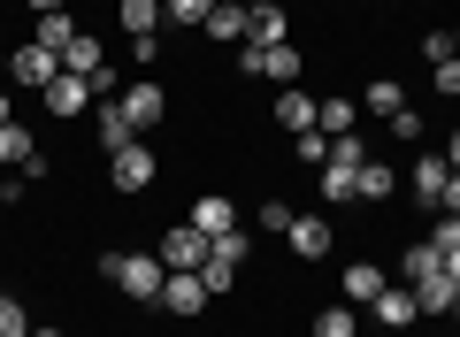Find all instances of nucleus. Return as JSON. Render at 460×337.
I'll use <instances>...</instances> for the list:
<instances>
[{
    "label": "nucleus",
    "instance_id": "nucleus-41",
    "mask_svg": "<svg viewBox=\"0 0 460 337\" xmlns=\"http://www.w3.org/2000/svg\"><path fill=\"white\" fill-rule=\"evenodd\" d=\"M31 337H62V330H54V322H47V330H39V322H31Z\"/></svg>",
    "mask_w": 460,
    "mask_h": 337
},
{
    "label": "nucleus",
    "instance_id": "nucleus-39",
    "mask_svg": "<svg viewBox=\"0 0 460 337\" xmlns=\"http://www.w3.org/2000/svg\"><path fill=\"white\" fill-rule=\"evenodd\" d=\"M445 276H453V291H460V253H445Z\"/></svg>",
    "mask_w": 460,
    "mask_h": 337
},
{
    "label": "nucleus",
    "instance_id": "nucleus-1",
    "mask_svg": "<svg viewBox=\"0 0 460 337\" xmlns=\"http://www.w3.org/2000/svg\"><path fill=\"white\" fill-rule=\"evenodd\" d=\"M100 276H108L123 299H138V306H162V284H169L162 253H100Z\"/></svg>",
    "mask_w": 460,
    "mask_h": 337
},
{
    "label": "nucleus",
    "instance_id": "nucleus-8",
    "mask_svg": "<svg viewBox=\"0 0 460 337\" xmlns=\"http://www.w3.org/2000/svg\"><path fill=\"white\" fill-rule=\"evenodd\" d=\"M292 39V8H246V47H284Z\"/></svg>",
    "mask_w": 460,
    "mask_h": 337
},
{
    "label": "nucleus",
    "instance_id": "nucleus-35",
    "mask_svg": "<svg viewBox=\"0 0 460 337\" xmlns=\"http://www.w3.org/2000/svg\"><path fill=\"white\" fill-rule=\"evenodd\" d=\"M438 215H460V169L445 177V200H438Z\"/></svg>",
    "mask_w": 460,
    "mask_h": 337
},
{
    "label": "nucleus",
    "instance_id": "nucleus-43",
    "mask_svg": "<svg viewBox=\"0 0 460 337\" xmlns=\"http://www.w3.org/2000/svg\"><path fill=\"white\" fill-rule=\"evenodd\" d=\"M453 315H460V291H453Z\"/></svg>",
    "mask_w": 460,
    "mask_h": 337
},
{
    "label": "nucleus",
    "instance_id": "nucleus-7",
    "mask_svg": "<svg viewBox=\"0 0 460 337\" xmlns=\"http://www.w3.org/2000/svg\"><path fill=\"white\" fill-rule=\"evenodd\" d=\"M208 299H215V291H208V276H199V269H169V284H162L169 315H208Z\"/></svg>",
    "mask_w": 460,
    "mask_h": 337
},
{
    "label": "nucleus",
    "instance_id": "nucleus-9",
    "mask_svg": "<svg viewBox=\"0 0 460 337\" xmlns=\"http://www.w3.org/2000/svg\"><path fill=\"white\" fill-rule=\"evenodd\" d=\"M284 245H292L299 261H323V253H330V223H323V215H292V230H284Z\"/></svg>",
    "mask_w": 460,
    "mask_h": 337
},
{
    "label": "nucleus",
    "instance_id": "nucleus-16",
    "mask_svg": "<svg viewBox=\"0 0 460 337\" xmlns=\"http://www.w3.org/2000/svg\"><path fill=\"white\" fill-rule=\"evenodd\" d=\"M314 108H323V100L299 93V84H284V93H277V123L292 130V138H299V130H314Z\"/></svg>",
    "mask_w": 460,
    "mask_h": 337
},
{
    "label": "nucleus",
    "instance_id": "nucleus-44",
    "mask_svg": "<svg viewBox=\"0 0 460 337\" xmlns=\"http://www.w3.org/2000/svg\"><path fill=\"white\" fill-rule=\"evenodd\" d=\"M453 62H460V39H453Z\"/></svg>",
    "mask_w": 460,
    "mask_h": 337
},
{
    "label": "nucleus",
    "instance_id": "nucleus-23",
    "mask_svg": "<svg viewBox=\"0 0 460 337\" xmlns=\"http://www.w3.org/2000/svg\"><path fill=\"white\" fill-rule=\"evenodd\" d=\"M429 276H445V253L429 238H407V284H429Z\"/></svg>",
    "mask_w": 460,
    "mask_h": 337
},
{
    "label": "nucleus",
    "instance_id": "nucleus-33",
    "mask_svg": "<svg viewBox=\"0 0 460 337\" xmlns=\"http://www.w3.org/2000/svg\"><path fill=\"white\" fill-rule=\"evenodd\" d=\"M261 230H277V238H284V230H292V208H284V200H261Z\"/></svg>",
    "mask_w": 460,
    "mask_h": 337
},
{
    "label": "nucleus",
    "instance_id": "nucleus-5",
    "mask_svg": "<svg viewBox=\"0 0 460 337\" xmlns=\"http://www.w3.org/2000/svg\"><path fill=\"white\" fill-rule=\"evenodd\" d=\"M115 108L131 115V130H138V138H146V130H162V123H169V93H162V84H154V77L123 84V93H115Z\"/></svg>",
    "mask_w": 460,
    "mask_h": 337
},
{
    "label": "nucleus",
    "instance_id": "nucleus-26",
    "mask_svg": "<svg viewBox=\"0 0 460 337\" xmlns=\"http://www.w3.org/2000/svg\"><path fill=\"white\" fill-rule=\"evenodd\" d=\"M314 337H361L353 306H323V315H314Z\"/></svg>",
    "mask_w": 460,
    "mask_h": 337
},
{
    "label": "nucleus",
    "instance_id": "nucleus-18",
    "mask_svg": "<svg viewBox=\"0 0 460 337\" xmlns=\"http://www.w3.org/2000/svg\"><path fill=\"white\" fill-rule=\"evenodd\" d=\"M392 192H399V169H392V161H376V154H368V161H361V200H368V208H384Z\"/></svg>",
    "mask_w": 460,
    "mask_h": 337
},
{
    "label": "nucleus",
    "instance_id": "nucleus-13",
    "mask_svg": "<svg viewBox=\"0 0 460 337\" xmlns=\"http://www.w3.org/2000/svg\"><path fill=\"white\" fill-rule=\"evenodd\" d=\"M199 31H208L215 47H246V8H238V0H215V16L199 23Z\"/></svg>",
    "mask_w": 460,
    "mask_h": 337
},
{
    "label": "nucleus",
    "instance_id": "nucleus-6",
    "mask_svg": "<svg viewBox=\"0 0 460 337\" xmlns=\"http://www.w3.org/2000/svg\"><path fill=\"white\" fill-rule=\"evenodd\" d=\"M154 253H162V269H208L215 238H208L199 223H177V230H162V245H154Z\"/></svg>",
    "mask_w": 460,
    "mask_h": 337
},
{
    "label": "nucleus",
    "instance_id": "nucleus-17",
    "mask_svg": "<svg viewBox=\"0 0 460 337\" xmlns=\"http://www.w3.org/2000/svg\"><path fill=\"white\" fill-rule=\"evenodd\" d=\"M353 123H361V108H353V100H323V108H314V130H323V138H361V130H353Z\"/></svg>",
    "mask_w": 460,
    "mask_h": 337
},
{
    "label": "nucleus",
    "instance_id": "nucleus-29",
    "mask_svg": "<svg viewBox=\"0 0 460 337\" xmlns=\"http://www.w3.org/2000/svg\"><path fill=\"white\" fill-rule=\"evenodd\" d=\"M453 39H460V31H422V47H414V54L438 69V62H453Z\"/></svg>",
    "mask_w": 460,
    "mask_h": 337
},
{
    "label": "nucleus",
    "instance_id": "nucleus-28",
    "mask_svg": "<svg viewBox=\"0 0 460 337\" xmlns=\"http://www.w3.org/2000/svg\"><path fill=\"white\" fill-rule=\"evenodd\" d=\"M330 146H338V138H323V130H299V138H292V154L307 161V169H323V161H330Z\"/></svg>",
    "mask_w": 460,
    "mask_h": 337
},
{
    "label": "nucleus",
    "instance_id": "nucleus-27",
    "mask_svg": "<svg viewBox=\"0 0 460 337\" xmlns=\"http://www.w3.org/2000/svg\"><path fill=\"white\" fill-rule=\"evenodd\" d=\"M0 337H31V315H23L16 291H0Z\"/></svg>",
    "mask_w": 460,
    "mask_h": 337
},
{
    "label": "nucleus",
    "instance_id": "nucleus-34",
    "mask_svg": "<svg viewBox=\"0 0 460 337\" xmlns=\"http://www.w3.org/2000/svg\"><path fill=\"white\" fill-rule=\"evenodd\" d=\"M429 84H438L445 100H460V62H438V69H429Z\"/></svg>",
    "mask_w": 460,
    "mask_h": 337
},
{
    "label": "nucleus",
    "instance_id": "nucleus-38",
    "mask_svg": "<svg viewBox=\"0 0 460 337\" xmlns=\"http://www.w3.org/2000/svg\"><path fill=\"white\" fill-rule=\"evenodd\" d=\"M445 161H453V169H460V130H453V138H445Z\"/></svg>",
    "mask_w": 460,
    "mask_h": 337
},
{
    "label": "nucleus",
    "instance_id": "nucleus-31",
    "mask_svg": "<svg viewBox=\"0 0 460 337\" xmlns=\"http://www.w3.org/2000/svg\"><path fill=\"white\" fill-rule=\"evenodd\" d=\"M392 138H399V146L422 138V108H399V115H392Z\"/></svg>",
    "mask_w": 460,
    "mask_h": 337
},
{
    "label": "nucleus",
    "instance_id": "nucleus-25",
    "mask_svg": "<svg viewBox=\"0 0 460 337\" xmlns=\"http://www.w3.org/2000/svg\"><path fill=\"white\" fill-rule=\"evenodd\" d=\"M169 8V23H177V31H199V23L215 16V0H162Z\"/></svg>",
    "mask_w": 460,
    "mask_h": 337
},
{
    "label": "nucleus",
    "instance_id": "nucleus-12",
    "mask_svg": "<svg viewBox=\"0 0 460 337\" xmlns=\"http://www.w3.org/2000/svg\"><path fill=\"white\" fill-rule=\"evenodd\" d=\"M445 177H453V161H445V154H414V200H422V208L445 200Z\"/></svg>",
    "mask_w": 460,
    "mask_h": 337
},
{
    "label": "nucleus",
    "instance_id": "nucleus-22",
    "mask_svg": "<svg viewBox=\"0 0 460 337\" xmlns=\"http://www.w3.org/2000/svg\"><path fill=\"white\" fill-rule=\"evenodd\" d=\"M384 291V269L376 261H353V269H345V306H368Z\"/></svg>",
    "mask_w": 460,
    "mask_h": 337
},
{
    "label": "nucleus",
    "instance_id": "nucleus-24",
    "mask_svg": "<svg viewBox=\"0 0 460 337\" xmlns=\"http://www.w3.org/2000/svg\"><path fill=\"white\" fill-rule=\"evenodd\" d=\"M39 47L69 54V47H77V16H69V8H54V16H39Z\"/></svg>",
    "mask_w": 460,
    "mask_h": 337
},
{
    "label": "nucleus",
    "instance_id": "nucleus-36",
    "mask_svg": "<svg viewBox=\"0 0 460 337\" xmlns=\"http://www.w3.org/2000/svg\"><path fill=\"white\" fill-rule=\"evenodd\" d=\"M23 200V177H0V208H16Z\"/></svg>",
    "mask_w": 460,
    "mask_h": 337
},
{
    "label": "nucleus",
    "instance_id": "nucleus-10",
    "mask_svg": "<svg viewBox=\"0 0 460 337\" xmlns=\"http://www.w3.org/2000/svg\"><path fill=\"white\" fill-rule=\"evenodd\" d=\"M368 306H376V322H384V330H414V322H422V306H414V284H407V291H392V284H384Z\"/></svg>",
    "mask_w": 460,
    "mask_h": 337
},
{
    "label": "nucleus",
    "instance_id": "nucleus-19",
    "mask_svg": "<svg viewBox=\"0 0 460 337\" xmlns=\"http://www.w3.org/2000/svg\"><path fill=\"white\" fill-rule=\"evenodd\" d=\"M361 108H368V115H384V123H392V115L407 108V84H399V77H368V93H361Z\"/></svg>",
    "mask_w": 460,
    "mask_h": 337
},
{
    "label": "nucleus",
    "instance_id": "nucleus-14",
    "mask_svg": "<svg viewBox=\"0 0 460 337\" xmlns=\"http://www.w3.org/2000/svg\"><path fill=\"white\" fill-rule=\"evenodd\" d=\"M192 223L208 230V238H223V230H238V208H230V192H199V200H192Z\"/></svg>",
    "mask_w": 460,
    "mask_h": 337
},
{
    "label": "nucleus",
    "instance_id": "nucleus-37",
    "mask_svg": "<svg viewBox=\"0 0 460 337\" xmlns=\"http://www.w3.org/2000/svg\"><path fill=\"white\" fill-rule=\"evenodd\" d=\"M23 8H31V16H54V8H69V0H23Z\"/></svg>",
    "mask_w": 460,
    "mask_h": 337
},
{
    "label": "nucleus",
    "instance_id": "nucleus-40",
    "mask_svg": "<svg viewBox=\"0 0 460 337\" xmlns=\"http://www.w3.org/2000/svg\"><path fill=\"white\" fill-rule=\"evenodd\" d=\"M0 123H16V100H8V93H0Z\"/></svg>",
    "mask_w": 460,
    "mask_h": 337
},
{
    "label": "nucleus",
    "instance_id": "nucleus-11",
    "mask_svg": "<svg viewBox=\"0 0 460 337\" xmlns=\"http://www.w3.org/2000/svg\"><path fill=\"white\" fill-rule=\"evenodd\" d=\"M93 130H100V154H123V146H131L138 138V130H131V115H123V108H115V100H93Z\"/></svg>",
    "mask_w": 460,
    "mask_h": 337
},
{
    "label": "nucleus",
    "instance_id": "nucleus-2",
    "mask_svg": "<svg viewBox=\"0 0 460 337\" xmlns=\"http://www.w3.org/2000/svg\"><path fill=\"white\" fill-rule=\"evenodd\" d=\"M361 161H368V146H361V138H338V146H330L323 177H314L323 208H345V200H361Z\"/></svg>",
    "mask_w": 460,
    "mask_h": 337
},
{
    "label": "nucleus",
    "instance_id": "nucleus-4",
    "mask_svg": "<svg viewBox=\"0 0 460 337\" xmlns=\"http://www.w3.org/2000/svg\"><path fill=\"white\" fill-rule=\"evenodd\" d=\"M54 77H62V54H54V47H39V39L8 47V84H23V93H47Z\"/></svg>",
    "mask_w": 460,
    "mask_h": 337
},
{
    "label": "nucleus",
    "instance_id": "nucleus-30",
    "mask_svg": "<svg viewBox=\"0 0 460 337\" xmlns=\"http://www.w3.org/2000/svg\"><path fill=\"white\" fill-rule=\"evenodd\" d=\"M429 245H438V253H460V215H438V223H429Z\"/></svg>",
    "mask_w": 460,
    "mask_h": 337
},
{
    "label": "nucleus",
    "instance_id": "nucleus-15",
    "mask_svg": "<svg viewBox=\"0 0 460 337\" xmlns=\"http://www.w3.org/2000/svg\"><path fill=\"white\" fill-rule=\"evenodd\" d=\"M84 108H93V84H84V77H69V69H62V77L47 84V115H84Z\"/></svg>",
    "mask_w": 460,
    "mask_h": 337
},
{
    "label": "nucleus",
    "instance_id": "nucleus-20",
    "mask_svg": "<svg viewBox=\"0 0 460 337\" xmlns=\"http://www.w3.org/2000/svg\"><path fill=\"white\" fill-rule=\"evenodd\" d=\"M115 16H123V39H154L162 31V0H123Z\"/></svg>",
    "mask_w": 460,
    "mask_h": 337
},
{
    "label": "nucleus",
    "instance_id": "nucleus-32",
    "mask_svg": "<svg viewBox=\"0 0 460 337\" xmlns=\"http://www.w3.org/2000/svg\"><path fill=\"white\" fill-rule=\"evenodd\" d=\"M162 47H169L162 31H154V39H131V62H138V69H154V62H162Z\"/></svg>",
    "mask_w": 460,
    "mask_h": 337
},
{
    "label": "nucleus",
    "instance_id": "nucleus-3",
    "mask_svg": "<svg viewBox=\"0 0 460 337\" xmlns=\"http://www.w3.org/2000/svg\"><path fill=\"white\" fill-rule=\"evenodd\" d=\"M154 177H162V161H154V146H146V138H131L123 154H108V184H115L123 200H138Z\"/></svg>",
    "mask_w": 460,
    "mask_h": 337
},
{
    "label": "nucleus",
    "instance_id": "nucleus-21",
    "mask_svg": "<svg viewBox=\"0 0 460 337\" xmlns=\"http://www.w3.org/2000/svg\"><path fill=\"white\" fill-rule=\"evenodd\" d=\"M31 161H39L31 130H23V123H0V169H31Z\"/></svg>",
    "mask_w": 460,
    "mask_h": 337
},
{
    "label": "nucleus",
    "instance_id": "nucleus-42",
    "mask_svg": "<svg viewBox=\"0 0 460 337\" xmlns=\"http://www.w3.org/2000/svg\"><path fill=\"white\" fill-rule=\"evenodd\" d=\"M238 8H277V0H238Z\"/></svg>",
    "mask_w": 460,
    "mask_h": 337
}]
</instances>
